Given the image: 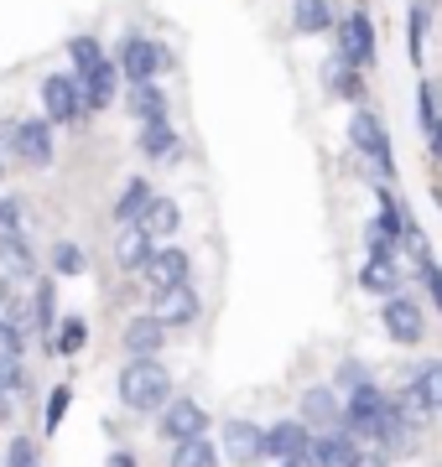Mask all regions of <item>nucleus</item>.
<instances>
[{
  "instance_id": "27",
  "label": "nucleus",
  "mask_w": 442,
  "mask_h": 467,
  "mask_svg": "<svg viewBox=\"0 0 442 467\" xmlns=\"http://www.w3.org/2000/svg\"><path fill=\"white\" fill-rule=\"evenodd\" d=\"M152 250H156V239L141 223H120V239H115V260H120V270H141L146 260H152Z\"/></svg>"
},
{
  "instance_id": "15",
  "label": "nucleus",
  "mask_w": 442,
  "mask_h": 467,
  "mask_svg": "<svg viewBox=\"0 0 442 467\" xmlns=\"http://www.w3.org/2000/svg\"><path fill=\"white\" fill-rule=\"evenodd\" d=\"M307 447H312V431L302 426V416H287L266 426V457L271 462H307Z\"/></svg>"
},
{
  "instance_id": "35",
  "label": "nucleus",
  "mask_w": 442,
  "mask_h": 467,
  "mask_svg": "<svg viewBox=\"0 0 442 467\" xmlns=\"http://www.w3.org/2000/svg\"><path fill=\"white\" fill-rule=\"evenodd\" d=\"M68 405H73V389H68V384H52V395H47V420H42V431H47V436L63 426Z\"/></svg>"
},
{
  "instance_id": "6",
  "label": "nucleus",
  "mask_w": 442,
  "mask_h": 467,
  "mask_svg": "<svg viewBox=\"0 0 442 467\" xmlns=\"http://www.w3.org/2000/svg\"><path fill=\"white\" fill-rule=\"evenodd\" d=\"M374 198H380V213L364 223V250L370 254H395V244H406V208H401V198L391 192V182L374 187Z\"/></svg>"
},
{
  "instance_id": "31",
  "label": "nucleus",
  "mask_w": 442,
  "mask_h": 467,
  "mask_svg": "<svg viewBox=\"0 0 442 467\" xmlns=\"http://www.w3.org/2000/svg\"><path fill=\"white\" fill-rule=\"evenodd\" d=\"M426 32H432V5H426V0H411V11H406V57L416 67H422V57H426Z\"/></svg>"
},
{
  "instance_id": "46",
  "label": "nucleus",
  "mask_w": 442,
  "mask_h": 467,
  "mask_svg": "<svg viewBox=\"0 0 442 467\" xmlns=\"http://www.w3.org/2000/svg\"><path fill=\"white\" fill-rule=\"evenodd\" d=\"M37 467H42V462H37Z\"/></svg>"
},
{
  "instance_id": "18",
  "label": "nucleus",
  "mask_w": 442,
  "mask_h": 467,
  "mask_svg": "<svg viewBox=\"0 0 442 467\" xmlns=\"http://www.w3.org/2000/svg\"><path fill=\"white\" fill-rule=\"evenodd\" d=\"M359 291L364 296H395L401 285H406V275H401V265H395V254H364V265H359Z\"/></svg>"
},
{
  "instance_id": "2",
  "label": "nucleus",
  "mask_w": 442,
  "mask_h": 467,
  "mask_svg": "<svg viewBox=\"0 0 442 467\" xmlns=\"http://www.w3.org/2000/svg\"><path fill=\"white\" fill-rule=\"evenodd\" d=\"M110 57H115L125 84H152V78H162V73L172 67V52L162 47V42H152L146 32H120V42H115Z\"/></svg>"
},
{
  "instance_id": "39",
  "label": "nucleus",
  "mask_w": 442,
  "mask_h": 467,
  "mask_svg": "<svg viewBox=\"0 0 442 467\" xmlns=\"http://www.w3.org/2000/svg\"><path fill=\"white\" fill-rule=\"evenodd\" d=\"M416 275H422V285H426V296H432V306L442 312V265L432 260V254H422V260H416Z\"/></svg>"
},
{
  "instance_id": "34",
  "label": "nucleus",
  "mask_w": 442,
  "mask_h": 467,
  "mask_svg": "<svg viewBox=\"0 0 442 467\" xmlns=\"http://www.w3.org/2000/svg\"><path fill=\"white\" fill-rule=\"evenodd\" d=\"M84 270H89V254L73 239H58L52 244V275H84Z\"/></svg>"
},
{
  "instance_id": "21",
  "label": "nucleus",
  "mask_w": 442,
  "mask_h": 467,
  "mask_svg": "<svg viewBox=\"0 0 442 467\" xmlns=\"http://www.w3.org/2000/svg\"><path fill=\"white\" fill-rule=\"evenodd\" d=\"M359 441L343 426H333V431H312V447H307V467H349L354 462Z\"/></svg>"
},
{
  "instance_id": "10",
  "label": "nucleus",
  "mask_w": 442,
  "mask_h": 467,
  "mask_svg": "<svg viewBox=\"0 0 442 467\" xmlns=\"http://www.w3.org/2000/svg\"><path fill=\"white\" fill-rule=\"evenodd\" d=\"M73 78H79V99H84V115H104V109L120 99V88H125V78H120L115 57H100L94 67L73 73Z\"/></svg>"
},
{
  "instance_id": "30",
  "label": "nucleus",
  "mask_w": 442,
  "mask_h": 467,
  "mask_svg": "<svg viewBox=\"0 0 442 467\" xmlns=\"http://www.w3.org/2000/svg\"><path fill=\"white\" fill-rule=\"evenodd\" d=\"M219 441H208V431L204 436H187V441H172V457H167V467H219Z\"/></svg>"
},
{
  "instance_id": "40",
  "label": "nucleus",
  "mask_w": 442,
  "mask_h": 467,
  "mask_svg": "<svg viewBox=\"0 0 442 467\" xmlns=\"http://www.w3.org/2000/svg\"><path fill=\"white\" fill-rule=\"evenodd\" d=\"M349 467H391V457H385L380 447H359V451H354V462H349Z\"/></svg>"
},
{
  "instance_id": "25",
  "label": "nucleus",
  "mask_w": 442,
  "mask_h": 467,
  "mask_svg": "<svg viewBox=\"0 0 442 467\" xmlns=\"http://www.w3.org/2000/svg\"><path fill=\"white\" fill-rule=\"evenodd\" d=\"M411 400L422 405V416H442V358H426L422 368H411Z\"/></svg>"
},
{
  "instance_id": "43",
  "label": "nucleus",
  "mask_w": 442,
  "mask_h": 467,
  "mask_svg": "<svg viewBox=\"0 0 442 467\" xmlns=\"http://www.w3.org/2000/svg\"><path fill=\"white\" fill-rule=\"evenodd\" d=\"M0 182H5V156H0Z\"/></svg>"
},
{
  "instance_id": "1",
  "label": "nucleus",
  "mask_w": 442,
  "mask_h": 467,
  "mask_svg": "<svg viewBox=\"0 0 442 467\" xmlns=\"http://www.w3.org/2000/svg\"><path fill=\"white\" fill-rule=\"evenodd\" d=\"M120 405L131 410V416H156L162 405L172 400V374L162 364V353H141L131 364L120 368Z\"/></svg>"
},
{
  "instance_id": "17",
  "label": "nucleus",
  "mask_w": 442,
  "mask_h": 467,
  "mask_svg": "<svg viewBox=\"0 0 442 467\" xmlns=\"http://www.w3.org/2000/svg\"><path fill=\"white\" fill-rule=\"evenodd\" d=\"M120 348L141 358V353H162L167 348V322L156 317V312H136V317L120 327Z\"/></svg>"
},
{
  "instance_id": "33",
  "label": "nucleus",
  "mask_w": 442,
  "mask_h": 467,
  "mask_svg": "<svg viewBox=\"0 0 442 467\" xmlns=\"http://www.w3.org/2000/svg\"><path fill=\"white\" fill-rule=\"evenodd\" d=\"M100 57H110V52H104V42H100L94 32L68 36V63H73V73H84V67H94Z\"/></svg>"
},
{
  "instance_id": "29",
  "label": "nucleus",
  "mask_w": 442,
  "mask_h": 467,
  "mask_svg": "<svg viewBox=\"0 0 442 467\" xmlns=\"http://www.w3.org/2000/svg\"><path fill=\"white\" fill-rule=\"evenodd\" d=\"M152 198H156V187L146 177H125L115 192V223H141V213H146Z\"/></svg>"
},
{
  "instance_id": "12",
  "label": "nucleus",
  "mask_w": 442,
  "mask_h": 467,
  "mask_svg": "<svg viewBox=\"0 0 442 467\" xmlns=\"http://www.w3.org/2000/svg\"><path fill=\"white\" fill-rule=\"evenodd\" d=\"M152 312L167 322V327H193L198 312H204V301H198L193 281H177V285H156L152 291Z\"/></svg>"
},
{
  "instance_id": "45",
  "label": "nucleus",
  "mask_w": 442,
  "mask_h": 467,
  "mask_svg": "<svg viewBox=\"0 0 442 467\" xmlns=\"http://www.w3.org/2000/svg\"><path fill=\"white\" fill-rule=\"evenodd\" d=\"M426 5H437V0H426Z\"/></svg>"
},
{
  "instance_id": "5",
  "label": "nucleus",
  "mask_w": 442,
  "mask_h": 467,
  "mask_svg": "<svg viewBox=\"0 0 442 467\" xmlns=\"http://www.w3.org/2000/svg\"><path fill=\"white\" fill-rule=\"evenodd\" d=\"M385 410H391V395L380 389V384H359V389H349L343 395V431L354 436L359 447H374V436H380V420H385Z\"/></svg>"
},
{
  "instance_id": "14",
  "label": "nucleus",
  "mask_w": 442,
  "mask_h": 467,
  "mask_svg": "<svg viewBox=\"0 0 442 467\" xmlns=\"http://www.w3.org/2000/svg\"><path fill=\"white\" fill-rule=\"evenodd\" d=\"M297 416H302L307 431H333V426H343V395L333 384H312V389H302Z\"/></svg>"
},
{
  "instance_id": "44",
  "label": "nucleus",
  "mask_w": 442,
  "mask_h": 467,
  "mask_svg": "<svg viewBox=\"0 0 442 467\" xmlns=\"http://www.w3.org/2000/svg\"><path fill=\"white\" fill-rule=\"evenodd\" d=\"M276 467H307V462H276Z\"/></svg>"
},
{
  "instance_id": "32",
  "label": "nucleus",
  "mask_w": 442,
  "mask_h": 467,
  "mask_svg": "<svg viewBox=\"0 0 442 467\" xmlns=\"http://www.w3.org/2000/svg\"><path fill=\"white\" fill-rule=\"evenodd\" d=\"M52 353H63V358H73V353L89 343V322L84 317H58V327H52Z\"/></svg>"
},
{
  "instance_id": "3",
  "label": "nucleus",
  "mask_w": 442,
  "mask_h": 467,
  "mask_svg": "<svg viewBox=\"0 0 442 467\" xmlns=\"http://www.w3.org/2000/svg\"><path fill=\"white\" fill-rule=\"evenodd\" d=\"M52 125L47 115H26V119H0V146L11 150L16 161H26V167H52V156H58V146H52Z\"/></svg>"
},
{
  "instance_id": "11",
  "label": "nucleus",
  "mask_w": 442,
  "mask_h": 467,
  "mask_svg": "<svg viewBox=\"0 0 442 467\" xmlns=\"http://www.w3.org/2000/svg\"><path fill=\"white\" fill-rule=\"evenodd\" d=\"M156 431H162V441H187V436H204V431H208V405L187 400V395H172V400L156 410Z\"/></svg>"
},
{
  "instance_id": "7",
  "label": "nucleus",
  "mask_w": 442,
  "mask_h": 467,
  "mask_svg": "<svg viewBox=\"0 0 442 467\" xmlns=\"http://www.w3.org/2000/svg\"><path fill=\"white\" fill-rule=\"evenodd\" d=\"M328 36H333V52L349 57L354 67H374V63H380V36H374V21L364 16V11H343Z\"/></svg>"
},
{
  "instance_id": "28",
  "label": "nucleus",
  "mask_w": 442,
  "mask_h": 467,
  "mask_svg": "<svg viewBox=\"0 0 442 467\" xmlns=\"http://www.w3.org/2000/svg\"><path fill=\"white\" fill-rule=\"evenodd\" d=\"M177 223H183V208H177V198H167V192H156V198L146 202V213H141V229L152 234L156 244H162V239H172V234H177Z\"/></svg>"
},
{
  "instance_id": "8",
  "label": "nucleus",
  "mask_w": 442,
  "mask_h": 467,
  "mask_svg": "<svg viewBox=\"0 0 442 467\" xmlns=\"http://www.w3.org/2000/svg\"><path fill=\"white\" fill-rule=\"evenodd\" d=\"M380 327H385V337L391 343H401V348H416L426 337V312L422 301L406 296V291H395V296L380 301Z\"/></svg>"
},
{
  "instance_id": "37",
  "label": "nucleus",
  "mask_w": 442,
  "mask_h": 467,
  "mask_svg": "<svg viewBox=\"0 0 442 467\" xmlns=\"http://www.w3.org/2000/svg\"><path fill=\"white\" fill-rule=\"evenodd\" d=\"M42 457H37V441L32 436H11V447H5V462L0 467H37Z\"/></svg>"
},
{
  "instance_id": "22",
  "label": "nucleus",
  "mask_w": 442,
  "mask_h": 467,
  "mask_svg": "<svg viewBox=\"0 0 442 467\" xmlns=\"http://www.w3.org/2000/svg\"><path fill=\"white\" fill-rule=\"evenodd\" d=\"M136 150L146 161H183V135L172 130V119H156V125H141L136 130Z\"/></svg>"
},
{
  "instance_id": "24",
  "label": "nucleus",
  "mask_w": 442,
  "mask_h": 467,
  "mask_svg": "<svg viewBox=\"0 0 442 467\" xmlns=\"http://www.w3.org/2000/svg\"><path fill=\"white\" fill-rule=\"evenodd\" d=\"M0 270L16 275V281H32L37 275V254H32V239L21 229H0Z\"/></svg>"
},
{
  "instance_id": "42",
  "label": "nucleus",
  "mask_w": 442,
  "mask_h": 467,
  "mask_svg": "<svg viewBox=\"0 0 442 467\" xmlns=\"http://www.w3.org/2000/svg\"><path fill=\"white\" fill-rule=\"evenodd\" d=\"M104 467H136V457H131V451H125V447H115V451H110V457H104Z\"/></svg>"
},
{
  "instance_id": "20",
  "label": "nucleus",
  "mask_w": 442,
  "mask_h": 467,
  "mask_svg": "<svg viewBox=\"0 0 442 467\" xmlns=\"http://www.w3.org/2000/svg\"><path fill=\"white\" fill-rule=\"evenodd\" d=\"M125 115H136V125L172 119V104H167V88H162V78H152V84H125Z\"/></svg>"
},
{
  "instance_id": "26",
  "label": "nucleus",
  "mask_w": 442,
  "mask_h": 467,
  "mask_svg": "<svg viewBox=\"0 0 442 467\" xmlns=\"http://www.w3.org/2000/svg\"><path fill=\"white\" fill-rule=\"evenodd\" d=\"M333 0H291V32L297 36H328L333 32Z\"/></svg>"
},
{
  "instance_id": "13",
  "label": "nucleus",
  "mask_w": 442,
  "mask_h": 467,
  "mask_svg": "<svg viewBox=\"0 0 442 467\" xmlns=\"http://www.w3.org/2000/svg\"><path fill=\"white\" fill-rule=\"evenodd\" d=\"M219 451L229 457V462L250 467L256 457H266V426H256V420H245V416L224 420V431H219Z\"/></svg>"
},
{
  "instance_id": "23",
  "label": "nucleus",
  "mask_w": 442,
  "mask_h": 467,
  "mask_svg": "<svg viewBox=\"0 0 442 467\" xmlns=\"http://www.w3.org/2000/svg\"><path fill=\"white\" fill-rule=\"evenodd\" d=\"M52 327H58V281L42 275V281L32 285V301H26V333L52 337Z\"/></svg>"
},
{
  "instance_id": "36",
  "label": "nucleus",
  "mask_w": 442,
  "mask_h": 467,
  "mask_svg": "<svg viewBox=\"0 0 442 467\" xmlns=\"http://www.w3.org/2000/svg\"><path fill=\"white\" fill-rule=\"evenodd\" d=\"M370 379H374L370 364H359V358H343L339 374H333V389H339V395H349V389H359V384H370Z\"/></svg>"
},
{
  "instance_id": "19",
  "label": "nucleus",
  "mask_w": 442,
  "mask_h": 467,
  "mask_svg": "<svg viewBox=\"0 0 442 467\" xmlns=\"http://www.w3.org/2000/svg\"><path fill=\"white\" fill-rule=\"evenodd\" d=\"M323 88L343 104H364V67H354L349 57H339V52H328L323 57Z\"/></svg>"
},
{
  "instance_id": "41",
  "label": "nucleus",
  "mask_w": 442,
  "mask_h": 467,
  "mask_svg": "<svg viewBox=\"0 0 442 467\" xmlns=\"http://www.w3.org/2000/svg\"><path fill=\"white\" fill-rule=\"evenodd\" d=\"M16 400H21V389H0V426L16 420Z\"/></svg>"
},
{
  "instance_id": "9",
  "label": "nucleus",
  "mask_w": 442,
  "mask_h": 467,
  "mask_svg": "<svg viewBox=\"0 0 442 467\" xmlns=\"http://www.w3.org/2000/svg\"><path fill=\"white\" fill-rule=\"evenodd\" d=\"M37 99H42V115L52 125H79L84 119V99H79V78L73 73H42Z\"/></svg>"
},
{
  "instance_id": "4",
  "label": "nucleus",
  "mask_w": 442,
  "mask_h": 467,
  "mask_svg": "<svg viewBox=\"0 0 442 467\" xmlns=\"http://www.w3.org/2000/svg\"><path fill=\"white\" fill-rule=\"evenodd\" d=\"M349 146H354L359 156H370L374 171H380V182H391V177H395L391 130H385V119L374 115L370 104H354V115H349Z\"/></svg>"
},
{
  "instance_id": "16",
  "label": "nucleus",
  "mask_w": 442,
  "mask_h": 467,
  "mask_svg": "<svg viewBox=\"0 0 442 467\" xmlns=\"http://www.w3.org/2000/svg\"><path fill=\"white\" fill-rule=\"evenodd\" d=\"M141 275H146V285H177V281H193V254L177 250V244H156L152 260L141 265Z\"/></svg>"
},
{
  "instance_id": "38",
  "label": "nucleus",
  "mask_w": 442,
  "mask_h": 467,
  "mask_svg": "<svg viewBox=\"0 0 442 467\" xmlns=\"http://www.w3.org/2000/svg\"><path fill=\"white\" fill-rule=\"evenodd\" d=\"M0 389H26V374H21V353L0 348Z\"/></svg>"
}]
</instances>
